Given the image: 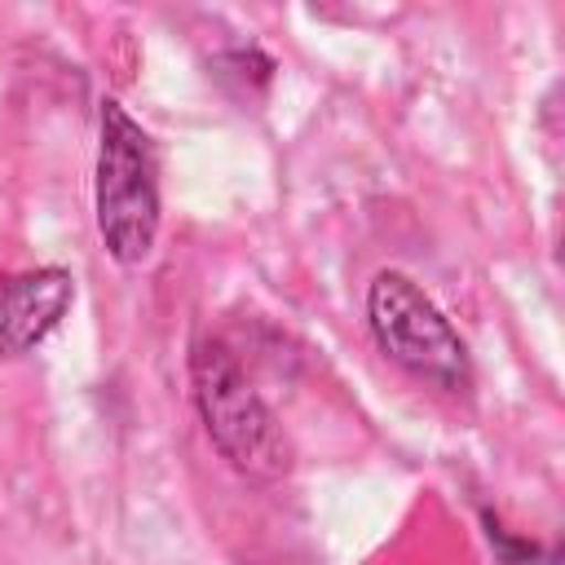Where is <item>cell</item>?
Wrapping results in <instances>:
<instances>
[{
	"label": "cell",
	"instance_id": "1",
	"mask_svg": "<svg viewBox=\"0 0 565 565\" xmlns=\"http://www.w3.org/2000/svg\"><path fill=\"white\" fill-rule=\"evenodd\" d=\"M163 221L159 150L146 124L119 102H97V159H93V225L119 269H141L154 252Z\"/></svg>",
	"mask_w": 565,
	"mask_h": 565
},
{
	"label": "cell",
	"instance_id": "2",
	"mask_svg": "<svg viewBox=\"0 0 565 565\" xmlns=\"http://www.w3.org/2000/svg\"><path fill=\"white\" fill-rule=\"evenodd\" d=\"M190 393H194V411L203 419L207 441L238 477L260 481V486L291 477L296 446H291L282 419L274 415V406L260 397V388L243 371L238 353L221 335L194 340Z\"/></svg>",
	"mask_w": 565,
	"mask_h": 565
},
{
	"label": "cell",
	"instance_id": "3",
	"mask_svg": "<svg viewBox=\"0 0 565 565\" xmlns=\"http://www.w3.org/2000/svg\"><path fill=\"white\" fill-rule=\"evenodd\" d=\"M366 327L380 353L411 380L463 397L472 388V353L459 327L437 309V300L402 269H380L366 282Z\"/></svg>",
	"mask_w": 565,
	"mask_h": 565
},
{
	"label": "cell",
	"instance_id": "4",
	"mask_svg": "<svg viewBox=\"0 0 565 565\" xmlns=\"http://www.w3.org/2000/svg\"><path fill=\"white\" fill-rule=\"evenodd\" d=\"M75 305V274L62 265H35L0 278V362L44 344Z\"/></svg>",
	"mask_w": 565,
	"mask_h": 565
},
{
	"label": "cell",
	"instance_id": "5",
	"mask_svg": "<svg viewBox=\"0 0 565 565\" xmlns=\"http://www.w3.org/2000/svg\"><path fill=\"white\" fill-rule=\"evenodd\" d=\"M481 530H486V543L494 552V565H561L556 543H539V539H525V534L508 530L490 508L481 512Z\"/></svg>",
	"mask_w": 565,
	"mask_h": 565
}]
</instances>
